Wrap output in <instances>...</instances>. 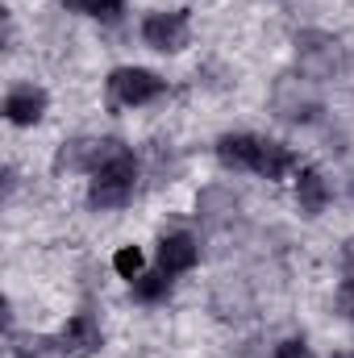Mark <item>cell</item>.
Wrapping results in <instances>:
<instances>
[{"label":"cell","instance_id":"2e32d148","mask_svg":"<svg viewBox=\"0 0 354 358\" xmlns=\"http://www.w3.org/2000/svg\"><path fill=\"white\" fill-rule=\"evenodd\" d=\"M113 271H117L121 279H138V275L146 271V255H142L138 246H121V250L113 255Z\"/></svg>","mask_w":354,"mask_h":358},{"label":"cell","instance_id":"5b68a950","mask_svg":"<svg viewBox=\"0 0 354 358\" xmlns=\"http://www.w3.org/2000/svg\"><path fill=\"white\" fill-rule=\"evenodd\" d=\"M142 42L159 55H179L192 46V13L187 8H155L142 17Z\"/></svg>","mask_w":354,"mask_h":358},{"label":"cell","instance_id":"4fadbf2b","mask_svg":"<svg viewBox=\"0 0 354 358\" xmlns=\"http://www.w3.org/2000/svg\"><path fill=\"white\" fill-rule=\"evenodd\" d=\"M292 171H300L296 150H292V146H283V142H275V138H263V155H259V171H255V176L283 179V176H292Z\"/></svg>","mask_w":354,"mask_h":358},{"label":"cell","instance_id":"d6986e66","mask_svg":"<svg viewBox=\"0 0 354 358\" xmlns=\"http://www.w3.org/2000/svg\"><path fill=\"white\" fill-rule=\"evenodd\" d=\"M342 259H346V267L354 271V238H346V246H342Z\"/></svg>","mask_w":354,"mask_h":358},{"label":"cell","instance_id":"6da1fadb","mask_svg":"<svg viewBox=\"0 0 354 358\" xmlns=\"http://www.w3.org/2000/svg\"><path fill=\"white\" fill-rule=\"evenodd\" d=\"M134 187H138V159H134V150L121 138H104L100 163H96V171L88 179V204L100 208V213L125 208L134 200Z\"/></svg>","mask_w":354,"mask_h":358},{"label":"cell","instance_id":"8992f818","mask_svg":"<svg viewBox=\"0 0 354 358\" xmlns=\"http://www.w3.org/2000/svg\"><path fill=\"white\" fill-rule=\"evenodd\" d=\"M55 346H59L63 358H92V355L104 350V329H100V321H96L92 313H76V317L59 329Z\"/></svg>","mask_w":354,"mask_h":358},{"label":"cell","instance_id":"3957f363","mask_svg":"<svg viewBox=\"0 0 354 358\" xmlns=\"http://www.w3.org/2000/svg\"><path fill=\"white\" fill-rule=\"evenodd\" d=\"M271 108L288 125H313L325 113V104H321V96H317L309 76H279L275 88H271Z\"/></svg>","mask_w":354,"mask_h":358},{"label":"cell","instance_id":"7a4b0ae2","mask_svg":"<svg viewBox=\"0 0 354 358\" xmlns=\"http://www.w3.org/2000/svg\"><path fill=\"white\" fill-rule=\"evenodd\" d=\"M292 50H296V67L300 76H309L313 84L317 80H338L346 71V46L338 34L330 29H300L292 38Z\"/></svg>","mask_w":354,"mask_h":358},{"label":"cell","instance_id":"277c9868","mask_svg":"<svg viewBox=\"0 0 354 358\" xmlns=\"http://www.w3.org/2000/svg\"><path fill=\"white\" fill-rule=\"evenodd\" d=\"M167 96V80L150 67H117L108 76V100L113 108H142Z\"/></svg>","mask_w":354,"mask_h":358},{"label":"cell","instance_id":"ac0fdd59","mask_svg":"<svg viewBox=\"0 0 354 358\" xmlns=\"http://www.w3.org/2000/svg\"><path fill=\"white\" fill-rule=\"evenodd\" d=\"M334 300H338V313H342V317L354 325V275L338 283V296H334Z\"/></svg>","mask_w":354,"mask_h":358},{"label":"cell","instance_id":"9a60e30c","mask_svg":"<svg viewBox=\"0 0 354 358\" xmlns=\"http://www.w3.org/2000/svg\"><path fill=\"white\" fill-rule=\"evenodd\" d=\"M71 13H84V17H96V21H121L125 13V0H63Z\"/></svg>","mask_w":354,"mask_h":358},{"label":"cell","instance_id":"9c48e42d","mask_svg":"<svg viewBox=\"0 0 354 358\" xmlns=\"http://www.w3.org/2000/svg\"><path fill=\"white\" fill-rule=\"evenodd\" d=\"M100 150H104V138H88V134H80V138H71V142H63L59 146V155H55V171L63 176H92L96 171V163H100Z\"/></svg>","mask_w":354,"mask_h":358},{"label":"cell","instance_id":"5bb4252c","mask_svg":"<svg viewBox=\"0 0 354 358\" xmlns=\"http://www.w3.org/2000/svg\"><path fill=\"white\" fill-rule=\"evenodd\" d=\"M171 279L176 275H167V271H142L138 279H129V296L134 300H142V304H159V300H167V292H171Z\"/></svg>","mask_w":354,"mask_h":358},{"label":"cell","instance_id":"ffe728a7","mask_svg":"<svg viewBox=\"0 0 354 358\" xmlns=\"http://www.w3.org/2000/svg\"><path fill=\"white\" fill-rule=\"evenodd\" d=\"M17 358H38V355H34V350H21V346H17Z\"/></svg>","mask_w":354,"mask_h":358},{"label":"cell","instance_id":"8fae6325","mask_svg":"<svg viewBox=\"0 0 354 358\" xmlns=\"http://www.w3.org/2000/svg\"><path fill=\"white\" fill-rule=\"evenodd\" d=\"M196 263H200V242L187 229H176V234L159 238V267L167 275H187Z\"/></svg>","mask_w":354,"mask_h":358},{"label":"cell","instance_id":"7c38bea8","mask_svg":"<svg viewBox=\"0 0 354 358\" xmlns=\"http://www.w3.org/2000/svg\"><path fill=\"white\" fill-rule=\"evenodd\" d=\"M330 200H334V187L317 167H300L296 171V208L304 217H321L330 208Z\"/></svg>","mask_w":354,"mask_h":358},{"label":"cell","instance_id":"52a82bcc","mask_svg":"<svg viewBox=\"0 0 354 358\" xmlns=\"http://www.w3.org/2000/svg\"><path fill=\"white\" fill-rule=\"evenodd\" d=\"M46 108H50V96L38 84H17L4 96V121L17 125V129H34L46 117Z\"/></svg>","mask_w":354,"mask_h":358},{"label":"cell","instance_id":"e0dca14e","mask_svg":"<svg viewBox=\"0 0 354 358\" xmlns=\"http://www.w3.org/2000/svg\"><path fill=\"white\" fill-rule=\"evenodd\" d=\"M275 358H317V355H313V346L304 338H283L275 346Z\"/></svg>","mask_w":354,"mask_h":358},{"label":"cell","instance_id":"ba28073f","mask_svg":"<svg viewBox=\"0 0 354 358\" xmlns=\"http://www.w3.org/2000/svg\"><path fill=\"white\" fill-rule=\"evenodd\" d=\"M238 196L229 192V187H221V183H213V187H200V196H196V217H200V225H208V229H225V225H234L238 221Z\"/></svg>","mask_w":354,"mask_h":358},{"label":"cell","instance_id":"44dd1931","mask_svg":"<svg viewBox=\"0 0 354 358\" xmlns=\"http://www.w3.org/2000/svg\"><path fill=\"white\" fill-rule=\"evenodd\" d=\"M330 358H354V350H338V355H330Z\"/></svg>","mask_w":354,"mask_h":358},{"label":"cell","instance_id":"30bf717a","mask_svg":"<svg viewBox=\"0 0 354 358\" xmlns=\"http://www.w3.org/2000/svg\"><path fill=\"white\" fill-rule=\"evenodd\" d=\"M259 155H263V138H255V134L217 138V163L225 171H259Z\"/></svg>","mask_w":354,"mask_h":358}]
</instances>
